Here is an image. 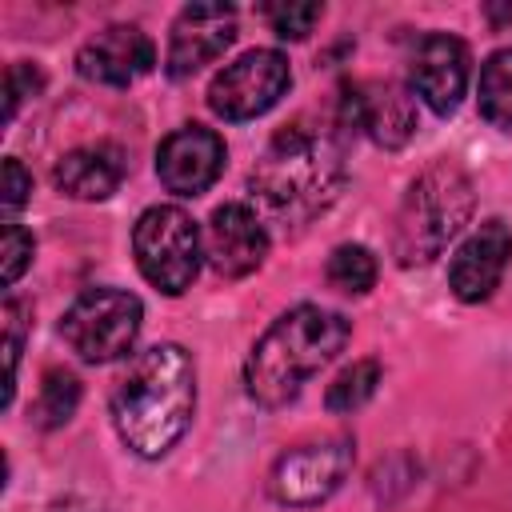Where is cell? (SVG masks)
<instances>
[{
	"label": "cell",
	"mask_w": 512,
	"mask_h": 512,
	"mask_svg": "<svg viewBox=\"0 0 512 512\" xmlns=\"http://www.w3.org/2000/svg\"><path fill=\"white\" fill-rule=\"evenodd\" d=\"M380 376H384V372H380L376 360H356L352 368H344V372L328 384V392H324L328 412H356L360 404H368V400L376 396Z\"/></svg>",
	"instance_id": "cell-20"
},
{
	"label": "cell",
	"mask_w": 512,
	"mask_h": 512,
	"mask_svg": "<svg viewBox=\"0 0 512 512\" xmlns=\"http://www.w3.org/2000/svg\"><path fill=\"white\" fill-rule=\"evenodd\" d=\"M128 172V160L116 144H84L56 160V188L72 200H108Z\"/></svg>",
	"instance_id": "cell-16"
},
{
	"label": "cell",
	"mask_w": 512,
	"mask_h": 512,
	"mask_svg": "<svg viewBox=\"0 0 512 512\" xmlns=\"http://www.w3.org/2000/svg\"><path fill=\"white\" fill-rule=\"evenodd\" d=\"M324 276L332 288H340L348 296H364L376 284V256L364 244H340V248H332Z\"/></svg>",
	"instance_id": "cell-19"
},
{
	"label": "cell",
	"mask_w": 512,
	"mask_h": 512,
	"mask_svg": "<svg viewBox=\"0 0 512 512\" xmlns=\"http://www.w3.org/2000/svg\"><path fill=\"white\" fill-rule=\"evenodd\" d=\"M32 248H36L32 232L20 228L16 220H8V224H4V284H8V288H12V284L20 280V272L32 264Z\"/></svg>",
	"instance_id": "cell-23"
},
{
	"label": "cell",
	"mask_w": 512,
	"mask_h": 512,
	"mask_svg": "<svg viewBox=\"0 0 512 512\" xmlns=\"http://www.w3.org/2000/svg\"><path fill=\"white\" fill-rule=\"evenodd\" d=\"M140 320H144V304L128 288H88L64 312L60 336L80 360L108 364L132 352L140 336Z\"/></svg>",
	"instance_id": "cell-6"
},
{
	"label": "cell",
	"mask_w": 512,
	"mask_h": 512,
	"mask_svg": "<svg viewBox=\"0 0 512 512\" xmlns=\"http://www.w3.org/2000/svg\"><path fill=\"white\" fill-rule=\"evenodd\" d=\"M292 88V68L276 48H252L240 60L224 64L208 84V108L224 120L264 116Z\"/></svg>",
	"instance_id": "cell-8"
},
{
	"label": "cell",
	"mask_w": 512,
	"mask_h": 512,
	"mask_svg": "<svg viewBox=\"0 0 512 512\" xmlns=\"http://www.w3.org/2000/svg\"><path fill=\"white\" fill-rule=\"evenodd\" d=\"M152 64H156V48L136 24H108L76 52V72L108 88H128L132 80L152 72Z\"/></svg>",
	"instance_id": "cell-14"
},
{
	"label": "cell",
	"mask_w": 512,
	"mask_h": 512,
	"mask_svg": "<svg viewBox=\"0 0 512 512\" xmlns=\"http://www.w3.org/2000/svg\"><path fill=\"white\" fill-rule=\"evenodd\" d=\"M468 64L472 60H468L464 40H456L448 32H428L412 52V68H408L412 92L436 116H452L468 88Z\"/></svg>",
	"instance_id": "cell-12"
},
{
	"label": "cell",
	"mask_w": 512,
	"mask_h": 512,
	"mask_svg": "<svg viewBox=\"0 0 512 512\" xmlns=\"http://www.w3.org/2000/svg\"><path fill=\"white\" fill-rule=\"evenodd\" d=\"M28 192H32V176L24 172V164L16 156H8L4 160V208L16 212L28 200Z\"/></svg>",
	"instance_id": "cell-25"
},
{
	"label": "cell",
	"mask_w": 512,
	"mask_h": 512,
	"mask_svg": "<svg viewBox=\"0 0 512 512\" xmlns=\"http://www.w3.org/2000/svg\"><path fill=\"white\" fill-rule=\"evenodd\" d=\"M204 256H208V264L220 276L240 280V276H248V272H256L264 264V256H268V228L260 224V216L248 204L228 200L208 220Z\"/></svg>",
	"instance_id": "cell-13"
},
{
	"label": "cell",
	"mask_w": 512,
	"mask_h": 512,
	"mask_svg": "<svg viewBox=\"0 0 512 512\" xmlns=\"http://www.w3.org/2000/svg\"><path fill=\"white\" fill-rule=\"evenodd\" d=\"M236 40V8L232 4H188L180 8L172 36H168V56L164 68L172 80H184L212 64L228 44Z\"/></svg>",
	"instance_id": "cell-11"
},
{
	"label": "cell",
	"mask_w": 512,
	"mask_h": 512,
	"mask_svg": "<svg viewBox=\"0 0 512 512\" xmlns=\"http://www.w3.org/2000/svg\"><path fill=\"white\" fill-rule=\"evenodd\" d=\"M132 252H136L140 276L152 288L180 296L184 288H192V280L200 272L204 240H200L196 220L184 208L156 204V208L140 212V220L132 228Z\"/></svg>",
	"instance_id": "cell-5"
},
{
	"label": "cell",
	"mask_w": 512,
	"mask_h": 512,
	"mask_svg": "<svg viewBox=\"0 0 512 512\" xmlns=\"http://www.w3.org/2000/svg\"><path fill=\"white\" fill-rule=\"evenodd\" d=\"M352 336V320L320 304H296L268 324V332L252 344L244 360L248 396L264 408L288 404L308 376H316L336 352H344Z\"/></svg>",
	"instance_id": "cell-2"
},
{
	"label": "cell",
	"mask_w": 512,
	"mask_h": 512,
	"mask_svg": "<svg viewBox=\"0 0 512 512\" xmlns=\"http://www.w3.org/2000/svg\"><path fill=\"white\" fill-rule=\"evenodd\" d=\"M40 88H44V72H40L36 64H28V60H16V64L8 68V76H4V120L12 124L16 112H20V104H24L28 96H36Z\"/></svg>",
	"instance_id": "cell-22"
},
{
	"label": "cell",
	"mask_w": 512,
	"mask_h": 512,
	"mask_svg": "<svg viewBox=\"0 0 512 512\" xmlns=\"http://www.w3.org/2000/svg\"><path fill=\"white\" fill-rule=\"evenodd\" d=\"M224 172V140L204 124L168 132L156 148V176L176 196H200Z\"/></svg>",
	"instance_id": "cell-10"
},
{
	"label": "cell",
	"mask_w": 512,
	"mask_h": 512,
	"mask_svg": "<svg viewBox=\"0 0 512 512\" xmlns=\"http://www.w3.org/2000/svg\"><path fill=\"white\" fill-rule=\"evenodd\" d=\"M44 512H92V508H84V504H76V500H60V504H48Z\"/></svg>",
	"instance_id": "cell-26"
},
{
	"label": "cell",
	"mask_w": 512,
	"mask_h": 512,
	"mask_svg": "<svg viewBox=\"0 0 512 512\" xmlns=\"http://www.w3.org/2000/svg\"><path fill=\"white\" fill-rule=\"evenodd\" d=\"M196 412V364L180 344H152L136 352L120 384L112 388V424L120 440L156 460L188 432Z\"/></svg>",
	"instance_id": "cell-1"
},
{
	"label": "cell",
	"mask_w": 512,
	"mask_h": 512,
	"mask_svg": "<svg viewBox=\"0 0 512 512\" xmlns=\"http://www.w3.org/2000/svg\"><path fill=\"white\" fill-rule=\"evenodd\" d=\"M340 184H344L340 144L304 120L280 128L252 168L256 196L288 220H308L320 208H328Z\"/></svg>",
	"instance_id": "cell-3"
},
{
	"label": "cell",
	"mask_w": 512,
	"mask_h": 512,
	"mask_svg": "<svg viewBox=\"0 0 512 512\" xmlns=\"http://www.w3.org/2000/svg\"><path fill=\"white\" fill-rule=\"evenodd\" d=\"M512 256V228L504 220H484L452 256L448 264V288L464 304H480L496 292L504 268Z\"/></svg>",
	"instance_id": "cell-15"
},
{
	"label": "cell",
	"mask_w": 512,
	"mask_h": 512,
	"mask_svg": "<svg viewBox=\"0 0 512 512\" xmlns=\"http://www.w3.org/2000/svg\"><path fill=\"white\" fill-rule=\"evenodd\" d=\"M320 16H324L320 4H268L264 8V20L272 24V32L280 40H304Z\"/></svg>",
	"instance_id": "cell-21"
},
{
	"label": "cell",
	"mask_w": 512,
	"mask_h": 512,
	"mask_svg": "<svg viewBox=\"0 0 512 512\" xmlns=\"http://www.w3.org/2000/svg\"><path fill=\"white\" fill-rule=\"evenodd\" d=\"M480 116L492 128H512V48H500L480 68Z\"/></svg>",
	"instance_id": "cell-17"
},
{
	"label": "cell",
	"mask_w": 512,
	"mask_h": 512,
	"mask_svg": "<svg viewBox=\"0 0 512 512\" xmlns=\"http://www.w3.org/2000/svg\"><path fill=\"white\" fill-rule=\"evenodd\" d=\"M4 324H8V392L4 404H12L16 392V364H20V344H24V304L20 300H4Z\"/></svg>",
	"instance_id": "cell-24"
},
{
	"label": "cell",
	"mask_w": 512,
	"mask_h": 512,
	"mask_svg": "<svg viewBox=\"0 0 512 512\" xmlns=\"http://www.w3.org/2000/svg\"><path fill=\"white\" fill-rule=\"evenodd\" d=\"M352 456H356L352 436H328V440L296 444L272 464L268 492H272V500H280L288 508L324 504L344 484V476L352 472Z\"/></svg>",
	"instance_id": "cell-7"
},
{
	"label": "cell",
	"mask_w": 512,
	"mask_h": 512,
	"mask_svg": "<svg viewBox=\"0 0 512 512\" xmlns=\"http://www.w3.org/2000/svg\"><path fill=\"white\" fill-rule=\"evenodd\" d=\"M76 408H80V380L68 368H48L32 404V420L40 428H60L76 416Z\"/></svg>",
	"instance_id": "cell-18"
},
{
	"label": "cell",
	"mask_w": 512,
	"mask_h": 512,
	"mask_svg": "<svg viewBox=\"0 0 512 512\" xmlns=\"http://www.w3.org/2000/svg\"><path fill=\"white\" fill-rule=\"evenodd\" d=\"M340 120L360 128L380 148H400L416 132V104L392 80H360L340 92Z\"/></svg>",
	"instance_id": "cell-9"
},
{
	"label": "cell",
	"mask_w": 512,
	"mask_h": 512,
	"mask_svg": "<svg viewBox=\"0 0 512 512\" xmlns=\"http://www.w3.org/2000/svg\"><path fill=\"white\" fill-rule=\"evenodd\" d=\"M472 216V180L460 164L436 160L428 164L404 192L396 228H392V252L404 268L436 260L448 240L468 224Z\"/></svg>",
	"instance_id": "cell-4"
}]
</instances>
